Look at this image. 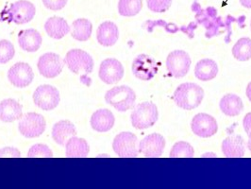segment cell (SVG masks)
<instances>
[{"label": "cell", "instance_id": "cell-1", "mask_svg": "<svg viewBox=\"0 0 251 189\" xmlns=\"http://www.w3.org/2000/svg\"><path fill=\"white\" fill-rule=\"evenodd\" d=\"M192 10L196 13L197 23L202 25L206 28L205 36L212 38L223 33L225 30L228 32V35L231 33V24L237 22L241 18H235L230 15L226 16V22H224L223 18L217 15V11L214 7H208L206 9H202L201 5L195 2L192 5Z\"/></svg>", "mask_w": 251, "mask_h": 189}, {"label": "cell", "instance_id": "cell-2", "mask_svg": "<svg viewBox=\"0 0 251 189\" xmlns=\"http://www.w3.org/2000/svg\"><path fill=\"white\" fill-rule=\"evenodd\" d=\"M204 99V90L196 83H182L174 93V101L183 110H193L199 107Z\"/></svg>", "mask_w": 251, "mask_h": 189}, {"label": "cell", "instance_id": "cell-3", "mask_svg": "<svg viewBox=\"0 0 251 189\" xmlns=\"http://www.w3.org/2000/svg\"><path fill=\"white\" fill-rule=\"evenodd\" d=\"M105 101L119 112H126L131 109L136 101L135 92L126 86L121 85L110 89L105 95Z\"/></svg>", "mask_w": 251, "mask_h": 189}, {"label": "cell", "instance_id": "cell-4", "mask_svg": "<svg viewBox=\"0 0 251 189\" xmlns=\"http://www.w3.org/2000/svg\"><path fill=\"white\" fill-rule=\"evenodd\" d=\"M158 118V108L152 102H143L136 105L130 115L131 124L137 130L151 128L157 122Z\"/></svg>", "mask_w": 251, "mask_h": 189}, {"label": "cell", "instance_id": "cell-5", "mask_svg": "<svg viewBox=\"0 0 251 189\" xmlns=\"http://www.w3.org/2000/svg\"><path fill=\"white\" fill-rule=\"evenodd\" d=\"M64 63L69 70L74 74L86 77L91 74L94 69V60L86 51L81 50H71L64 57Z\"/></svg>", "mask_w": 251, "mask_h": 189}, {"label": "cell", "instance_id": "cell-6", "mask_svg": "<svg viewBox=\"0 0 251 189\" xmlns=\"http://www.w3.org/2000/svg\"><path fill=\"white\" fill-rule=\"evenodd\" d=\"M46 119L37 113H27L24 114L18 123L20 134L26 138H35L41 136L46 131Z\"/></svg>", "mask_w": 251, "mask_h": 189}, {"label": "cell", "instance_id": "cell-7", "mask_svg": "<svg viewBox=\"0 0 251 189\" xmlns=\"http://www.w3.org/2000/svg\"><path fill=\"white\" fill-rule=\"evenodd\" d=\"M114 152L121 158H135L138 156V138L129 132L120 133L113 142Z\"/></svg>", "mask_w": 251, "mask_h": 189}, {"label": "cell", "instance_id": "cell-8", "mask_svg": "<svg viewBox=\"0 0 251 189\" xmlns=\"http://www.w3.org/2000/svg\"><path fill=\"white\" fill-rule=\"evenodd\" d=\"M34 104L44 111H51L55 109L60 101V92L54 86L50 84H45L37 87L33 93Z\"/></svg>", "mask_w": 251, "mask_h": 189}, {"label": "cell", "instance_id": "cell-9", "mask_svg": "<svg viewBox=\"0 0 251 189\" xmlns=\"http://www.w3.org/2000/svg\"><path fill=\"white\" fill-rule=\"evenodd\" d=\"M191 57L183 51H172L166 58V68L169 74L175 78L187 75L191 66Z\"/></svg>", "mask_w": 251, "mask_h": 189}, {"label": "cell", "instance_id": "cell-10", "mask_svg": "<svg viewBox=\"0 0 251 189\" xmlns=\"http://www.w3.org/2000/svg\"><path fill=\"white\" fill-rule=\"evenodd\" d=\"M36 13L35 6L26 0H19L12 4L8 10L7 16L10 22L17 25L28 23L33 19Z\"/></svg>", "mask_w": 251, "mask_h": 189}, {"label": "cell", "instance_id": "cell-11", "mask_svg": "<svg viewBox=\"0 0 251 189\" xmlns=\"http://www.w3.org/2000/svg\"><path fill=\"white\" fill-rule=\"evenodd\" d=\"M158 63L150 55L140 54L132 63V73L141 81H151L157 74Z\"/></svg>", "mask_w": 251, "mask_h": 189}, {"label": "cell", "instance_id": "cell-12", "mask_svg": "<svg viewBox=\"0 0 251 189\" xmlns=\"http://www.w3.org/2000/svg\"><path fill=\"white\" fill-rule=\"evenodd\" d=\"M64 62L62 58L56 54L49 52L39 58L37 66L40 74L48 79L56 78L62 73Z\"/></svg>", "mask_w": 251, "mask_h": 189}, {"label": "cell", "instance_id": "cell-13", "mask_svg": "<svg viewBox=\"0 0 251 189\" xmlns=\"http://www.w3.org/2000/svg\"><path fill=\"white\" fill-rule=\"evenodd\" d=\"M191 128L197 136L208 138L217 133L218 125L214 116L207 113H198L191 122Z\"/></svg>", "mask_w": 251, "mask_h": 189}, {"label": "cell", "instance_id": "cell-14", "mask_svg": "<svg viewBox=\"0 0 251 189\" xmlns=\"http://www.w3.org/2000/svg\"><path fill=\"white\" fill-rule=\"evenodd\" d=\"M99 76L106 84L117 83L124 77V67L118 60L109 58L101 63Z\"/></svg>", "mask_w": 251, "mask_h": 189}, {"label": "cell", "instance_id": "cell-15", "mask_svg": "<svg viewBox=\"0 0 251 189\" xmlns=\"http://www.w3.org/2000/svg\"><path fill=\"white\" fill-rule=\"evenodd\" d=\"M33 78V70L31 66L26 63H15L8 72V79L10 82L17 88H24L28 86L32 82Z\"/></svg>", "mask_w": 251, "mask_h": 189}, {"label": "cell", "instance_id": "cell-16", "mask_svg": "<svg viewBox=\"0 0 251 189\" xmlns=\"http://www.w3.org/2000/svg\"><path fill=\"white\" fill-rule=\"evenodd\" d=\"M165 139L159 134H151L139 143V152L148 158H159L163 155Z\"/></svg>", "mask_w": 251, "mask_h": 189}, {"label": "cell", "instance_id": "cell-17", "mask_svg": "<svg viewBox=\"0 0 251 189\" xmlns=\"http://www.w3.org/2000/svg\"><path fill=\"white\" fill-rule=\"evenodd\" d=\"M23 116V107L18 101L7 99L0 102V120L3 122H13Z\"/></svg>", "mask_w": 251, "mask_h": 189}, {"label": "cell", "instance_id": "cell-18", "mask_svg": "<svg viewBox=\"0 0 251 189\" xmlns=\"http://www.w3.org/2000/svg\"><path fill=\"white\" fill-rule=\"evenodd\" d=\"M90 122L93 130L99 133H106L113 129L115 123V117L110 110L100 109L93 113Z\"/></svg>", "mask_w": 251, "mask_h": 189}, {"label": "cell", "instance_id": "cell-19", "mask_svg": "<svg viewBox=\"0 0 251 189\" xmlns=\"http://www.w3.org/2000/svg\"><path fill=\"white\" fill-rule=\"evenodd\" d=\"M222 151L226 158H242L246 154V143L240 135L227 136L222 143Z\"/></svg>", "mask_w": 251, "mask_h": 189}, {"label": "cell", "instance_id": "cell-20", "mask_svg": "<svg viewBox=\"0 0 251 189\" xmlns=\"http://www.w3.org/2000/svg\"><path fill=\"white\" fill-rule=\"evenodd\" d=\"M119 38L118 27L111 21L103 22L98 28L97 39L103 47H112L116 44Z\"/></svg>", "mask_w": 251, "mask_h": 189}, {"label": "cell", "instance_id": "cell-21", "mask_svg": "<svg viewBox=\"0 0 251 189\" xmlns=\"http://www.w3.org/2000/svg\"><path fill=\"white\" fill-rule=\"evenodd\" d=\"M43 39L40 32L34 28L25 29L18 34V44L23 51L36 52L42 45Z\"/></svg>", "mask_w": 251, "mask_h": 189}, {"label": "cell", "instance_id": "cell-22", "mask_svg": "<svg viewBox=\"0 0 251 189\" xmlns=\"http://www.w3.org/2000/svg\"><path fill=\"white\" fill-rule=\"evenodd\" d=\"M76 135L75 125L69 120H61L57 122L52 129V138L61 146H64L66 142Z\"/></svg>", "mask_w": 251, "mask_h": 189}, {"label": "cell", "instance_id": "cell-23", "mask_svg": "<svg viewBox=\"0 0 251 189\" xmlns=\"http://www.w3.org/2000/svg\"><path fill=\"white\" fill-rule=\"evenodd\" d=\"M65 154L68 158H85L90 151V147L85 139L73 136L65 144Z\"/></svg>", "mask_w": 251, "mask_h": 189}, {"label": "cell", "instance_id": "cell-24", "mask_svg": "<svg viewBox=\"0 0 251 189\" xmlns=\"http://www.w3.org/2000/svg\"><path fill=\"white\" fill-rule=\"evenodd\" d=\"M45 29L50 37L62 39L70 31V27L65 19L58 16H53L47 20L45 24Z\"/></svg>", "mask_w": 251, "mask_h": 189}, {"label": "cell", "instance_id": "cell-25", "mask_svg": "<svg viewBox=\"0 0 251 189\" xmlns=\"http://www.w3.org/2000/svg\"><path fill=\"white\" fill-rule=\"evenodd\" d=\"M219 107L222 113L227 116H236L244 110V103L237 95L227 94L221 99Z\"/></svg>", "mask_w": 251, "mask_h": 189}, {"label": "cell", "instance_id": "cell-26", "mask_svg": "<svg viewBox=\"0 0 251 189\" xmlns=\"http://www.w3.org/2000/svg\"><path fill=\"white\" fill-rule=\"evenodd\" d=\"M218 74V65L212 59H203L196 64L195 76L202 81L214 80Z\"/></svg>", "mask_w": 251, "mask_h": 189}, {"label": "cell", "instance_id": "cell-27", "mask_svg": "<svg viewBox=\"0 0 251 189\" xmlns=\"http://www.w3.org/2000/svg\"><path fill=\"white\" fill-rule=\"evenodd\" d=\"M71 36L76 41L85 42L91 37L93 31V25L91 21L85 18L76 19L70 27Z\"/></svg>", "mask_w": 251, "mask_h": 189}, {"label": "cell", "instance_id": "cell-28", "mask_svg": "<svg viewBox=\"0 0 251 189\" xmlns=\"http://www.w3.org/2000/svg\"><path fill=\"white\" fill-rule=\"evenodd\" d=\"M233 57L240 62H247L251 59V39L241 38L232 48Z\"/></svg>", "mask_w": 251, "mask_h": 189}, {"label": "cell", "instance_id": "cell-29", "mask_svg": "<svg viewBox=\"0 0 251 189\" xmlns=\"http://www.w3.org/2000/svg\"><path fill=\"white\" fill-rule=\"evenodd\" d=\"M142 8L143 0H119L118 2V13L126 17L137 15Z\"/></svg>", "mask_w": 251, "mask_h": 189}, {"label": "cell", "instance_id": "cell-30", "mask_svg": "<svg viewBox=\"0 0 251 189\" xmlns=\"http://www.w3.org/2000/svg\"><path fill=\"white\" fill-rule=\"evenodd\" d=\"M194 155V148L184 141L176 142L170 151V158H193Z\"/></svg>", "mask_w": 251, "mask_h": 189}, {"label": "cell", "instance_id": "cell-31", "mask_svg": "<svg viewBox=\"0 0 251 189\" xmlns=\"http://www.w3.org/2000/svg\"><path fill=\"white\" fill-rule=\"evenodd\" d=\"M15 50L13 44L8 40L0 41V63L4 64L13 60Z\"/></svg>", "mask_w": 251, "mask_h": 189}, {"label": "cell", "instance_id": "cell-32", "mask_svg": "<svg viewBox=\"0 0 251 189\" xmlns=\"http://www.w3.org/2000/svg\"><path fill=\"white\" fill-rule=\"evenodd\" d=\"M28 158H52L53 152L48 145L36 144L32 146L27 152Z\"/></svg>", "mask_w": 251, "mask_h": 189}, {"label": "cell", "instance_id": "cell-33", "mask_svg": "<svg viewBox=\"0 0 251 189\" xmlns=\"http://www.w3.org/2000/svg\"><path fill=\"white\" fill-rule=\"evenodd\" d=\"M173 0H147L148 7L153 13H164L171 7Z\"/></svg>", "mask_w": 251, "mask_h": 189}, {"label": "cell", "instance_id": "cell-34", "mask_svg": "<svg viewBox=\"0 0 251 189\" xmlns=\"http://www.w3.org/2000/svg\"><path fill=\"white\" fill-rule=\"evenodd\" d=\"M44 5L51 11H60L63 9L68 0H42Z\"/></svg>", "mask_w": 251, "mask_h": 189}, {"label": "cell", "instance_id": "cell-35", "mask_svg": "<svg viewBox=\"0 0 251 189\" xmlns=\"http://www.w3.org/2000/svg\"><path fill=\"white\" fill-rule=\"evenodd\" d=\"M21 153L17 149L13 147H6L0 150V158H19Z\"/></svg>", "mask_w": 251, "mask_h": 189}, {"label": "cell", "instance_id": "cell-36", "mask_svg": "<svg viewBox=\"0 0 251 189\" xmlns=\"http://www.w3.org/2000/svg\"><path fill=\"white\" fill-rule=\"evenodd\" d=\"M243 127L247 133L250 135L251 133V113H247L243 119Z\"/></svg>", "mask_w": 251, "mask_h": 189}, {"label": "cell", "instance_id": "cell-37", "mask_svg": "<svg viewBox=\"0 0 251 189\" xmlns=\"http://www.w3.org/2000/svg\"><path fill=\"white\" fill-rule=\"evenodd\" d=\"M241 5L244 6L245 8H248V9H251V0H239Z\"/></svg>", "mask_w": 251, "mask_h": 189}, {"label": "cell", "instance_id": "cell-38", "mask_svg": "<svg viewBox=\"0 0 251 189\" xmlns=\"http://www.w3.org/2000/svg\"><path fill=\"white\" fill-rule=\"evenodd\" d=\"M246 94H247V97H248V99H249L250 101L251 102V81L250 82V83H249V85H248V87H247Z\"/></svg>", "mask_w": 251, "mask_h": 189}, {"label": "cell", "instance_id": "cell-39", "mask_svg": "<svg viewBox=\"0 0 251 189\" xmlns=\"http://www.w3.org/2000/svg\"><path fill=\"white\" fill-rule=\"evenodd\" d=\"M249 135V141H248V149L251 151V133L250 135Z\"/></svg>", "mask_w": 251, "mask_h": 189}, {"label": "cell", "instance_id": "cell-40", "mask_svg": "<svg viewBox=\"0 0 251 189\" xmlns=\"http://www.w3.org/2000/svg\"></svg>", "mask_w": 251, "mask_h": 189}]
</instances>
